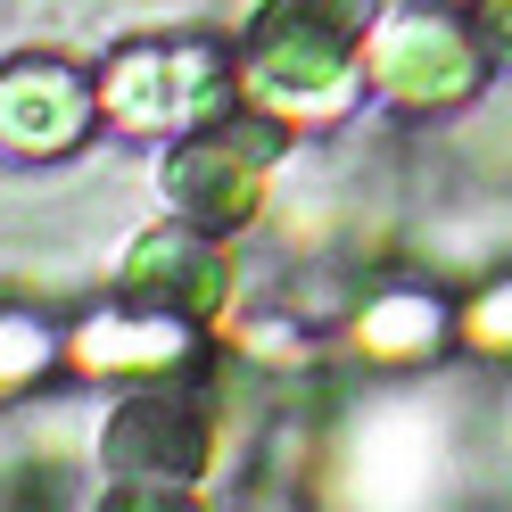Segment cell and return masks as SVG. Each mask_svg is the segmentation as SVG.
Masks as SVG:
<instances>
[{
	"label": "cell",
	"mask_w": 512,
	"mask_h": 512,
	"mask_svg": "<svg viewBox=\"0 0 512 512\" xmlns=\"http://www.w3.org/2000/svg\"><path fill=\"white\" fill-rule=\"evenodd\" d=\"M380 17H389V0H256L240 42V91L281 124L339 116L364 83V50Z\"/></svg>",
	"instance_id": "1"
},
{
	"label": "cell",
	"mask_w": 512,
	"mask_h": 512,
	"mask_svg": "<svg viewBox=\"0 0 512 512\" xmlns=\"http://www.w3.org/2000/svg\"><path fill=\"white\" fill-rule=\"evenodd\" d=\"M281 149H290V124L273 108H223L207 124H190V133L166 149V199L182 223H199V232H232L265 207V182L281 166Z\"/></svg>",
	"instance_id": "2"
},
{
	"label": "cell",
	"mask_w": 512,
	"mask_h": 512,
	"mask_svg": "<svg viewBox=\"0 0 512 512\" xmlns=\"http://www.w3.org/2000/svg\"><path fill=\"white\" fill-rule=\"evenodd\" d=\"M488 42H479V25L455 17V9H397L372 25V50H364V75L389 108L405 116H446L479 100V83H488Z\"/></svg>",
	"instance_id": "3"
},
{
	"label": "cell",
	"mask_w": 512,
	"mask_h": 512,
	"mask_svg": "<svg viewBox=\"0 0 512 512\" xmlns=\"http://www.w3.org/2000/svg\"><path fill=\"white\" fill-rule=\"evenodd\" d=\"M100 108L124 133H190L240 108V67H223L207 42H124L100 75Z\"/></svg>",
	"instance_id": "4"
},
{
	"label": "cell",
	"mask_w": 512,
	"mask_h": 512,
	"mask_svg": "<svg viewBox=\"0 0 512 512\" xmlns=\"http://www.w3.org/2000/svg\"><path fill=\"white\" fill-rule=\"evenodd\" d=\"M108 479H199L215 463V405L199 380H141L100 422Z\"/></svg>",
	"instance_id": "5"
},
{
	"label": "cell",
	"mask_w": 512,
	"mask_h": 512,
	"mask_svg": "<svg viewBox=\"0 0 512 512\" xmlns=\"http://www.w3.org/2000/svg\"><path fill=\"white\" fill-rule=\"evenodd\" d=\"M91 124H100V91H91L67 58H9V67H0V149L67 157Z\"/></svg>",
	"instance_id": "6"
},
{
	"label": "cell",
	"mask_w": 512,
	"mask_h": 512,
	"mask_svg": "<svg viewBox=\"0 0 512 512\" xmlns=\"http://www.w3.org/2000/svg\"><path fill=\"white\" fill-rule=\"evenodd\" d=\"M124 298L133 306H166L182 323H215L223 306H232V265H223V248L199 240V223H174V232H141L124 248Z\"/></svg>",
	"instance_id": "7"
},
{
	"label": "cell",
	"mask_w": 512,
	"mask_h": 512,
	"mask_svg": "<svg viewBox=\"0 0 512 512\" xmlns=\"http://www.w3.org/2000/svg\"><path fill=\"white\" fill-rule=\"evenodd\" d=\"M446 306L430 298V290H389V298H372L364 314H356V347L372 364H422V356H438L446 347Z\"/></svg>",
	"instance_id": "8"
},
{
	"label": "cell",
	"mask_w": 512,
	"mask_h": 512,
	"mask_svg": "<svg viewBox=\"0 0 512 512\" xmlns=\"http://www.w3.org/2000/svg\"><path fill=\"white\" fill-rule=\"evenodd\" d=\"M91 512H207L199 479H108Z\"/></svg>",
	"instance_id": "9"
},
{
	"label": "cell",
	"mask_w": 512,
	"mask_h": 512,
	"mask_svg": "<svg viewBox=\"0 0 512 512\" xmlns=\"http://www.w3.org/2000/svg\"><path fill=\"white\" fill-rule=\"evenodd\" d=\"M50 323H34V314H0V389H17V380H34L50 364Z\"/></svg>",
	"instance_id": "10"
},
{
	"label": "cell",
	"mask_w": 512,
	"mask_h": 512,
	"mask_svg": "<svg viewBox=\"0 0 512 512\" xmlns=\"http://www.w3.org/2000/svg\"><path fill=\"white\" fill-rule=\"evenodd\" d=\"M463 339L488 347V356H512V281H496V290H479L463 306Z\"/></svg>",
	"instance_id": "11"
},
{
	"label": "cell",
	"mask_w": 512,
	"mask_h": 512,
	"mask_svg": "<svg viewBox=\"0 0 512 512\" xmlns=\"http://www.w3.org/2000/svg\"><path fill=\"white\" fill-rule=\"evenodd\" d=\"M471 25H479V42H488V58L512 75V0H471Z\"/></svg>",
	"instance_id": "12"
}]
</instances>
